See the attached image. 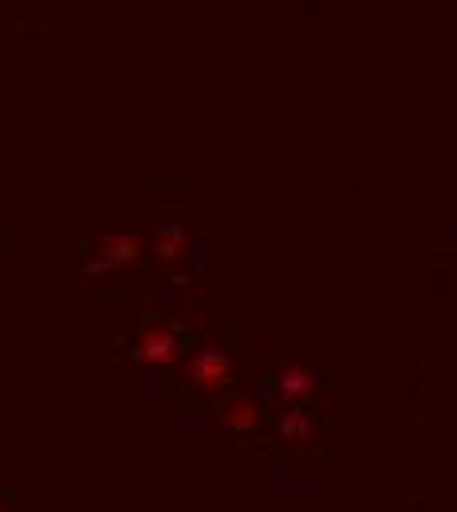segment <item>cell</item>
<instances>
[{"label": "cell", "instance_id": "obj_2", "mask_svg": "<svg viewBox=\"0 0 457 512\" xmlns=\"http://www.w3.org/2000/svg\"><path fill=\"white\" fill-rule=\"evenodd\" d=\"M186 351V335L174 323H150L134 339V359L142 367H174Z\"/></svg>", "mask_w": 457, "mask_h": 512}, {"label": "cell", "instance_id": "obj_3", "mask_svg": "<svg viewBox=\"0 0 457 512\" xmlns=\"http://www.w3.org/2000/svg\"><path fill=\"white\" fill-rule=\"evenodd\" d=\"M142 256H146V245L138 237H131V233H107V237L95 241L87 272H123V268L142 264Z\"/></svg>", "mask_w": 457, "mask_h": 512}, {"label": "cell", "instance_id": "obj_4", "mask_svg": "<svg viewBox=\"0 0 457 512\" xmlns=\"http://www.w3.org/2000/svg\"><path fill=\"white\" fill-rule=\"evenodd\" d=\"M316 386H320L316 371L304 367V363H288V367H280L272 375V390H276L280 406H308L312 394H316Z\"/></svg>", "mask_w": 457, "mask_h": 512}, {"label": "cell", "instance_id": "obj_6", "mask_svg": "<svg viewBox=\"0 0 457 512\" xmlns=\"http://www.w3.org/2000/svg\"><path fill=\"white\" fill-rule=\"evenodd\" d=\"M276 430H280V446L284 449H304L316 442V422H312V414L304 406H284Z\"/></svg>", "mask_w": 457, "mask_h": 512}, {"label": "cell", "instance_id": "obj_5", "mask_svg": "<svg viewBox=\"0 0 457 512\" xmlns=\"http://www.w3.org/2000/svg\"><path fill=\"white\" fill-rule=\"evenodd\" d=\"M217 422H221L225 430H233V434H253V430H261V422H264L261 402L249 398V394H233V398L221 402Z\"/></svg>", "mask_w": 457, "mask_h": 512}, {"label": "cell", "instance_id": "obj_7", "mask_svg": "<svg viewBox=\"0 0 457 512\" xmlns=\"http://www.w3.org/2000/svg\"><path fill=\"white\" fill-rule=\"evenodd\" d=\"M150 253H154L158 264L178 268V264L190 256V233H186V229H178V225H166V229H158V233H154Z\"/></svg>", "mask_w": 457, "mask_h": 512}, {"label": "cell", "instance_id": "obj_1", "mask_svg": "<svg viewBox=\"0 0 457 512\" xmlns=\"http://www.w3.org/2000/svg\"><path fill=\"white\" fill-rule=\"evenodd\" d=\"M233 375H237L233 351H225L221 343H205L201 351L190 355V363L182 371V383L190 386V390H197L201 398H213V394H221V390L233 386Z\"/></svg>", "mask_w": 457, "mask_h": 512}]
</instances>
